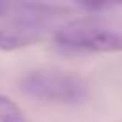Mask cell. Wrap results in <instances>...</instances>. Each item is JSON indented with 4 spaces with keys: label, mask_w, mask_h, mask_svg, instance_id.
I'll return each instance as SVG.
<instances>
[{
    "label": "cell",
    "mask_w": 122,
    "mask_h": 122,
    "mask_svg": "<svg viewBox=\"0 0 122 122\" xmlns=\"http://www.w3.org/2000/svg\"><path fill=\"white\" fill-rule=\"evenodd\" d=\"M20 90L47 102L72 104L86 95V84L77 74L59 68H34L20 79Z\"/></svg>",
    "instance_id": "cell-1"
},
{
    "label": "cell",
    "mask_w": 122,
    "mask_h": 122,
    "mask_svg": "<svg viewBox=\"0 0 122 122\" xmlns=\"http://www.w3.org/2000/svg\"><path fill=\"white\" fill-rule=\"evenodd\" d=\"M54 40L66 50L122 52V32L108 27L97 18H81L54 30Z\"/></svg>",
    "instance_id": "cell-2"
},
{
    "label": "cell",
    "mask_w": 122,
    "mask_h": 122,
    "mask_svg": "<svg viewBox=\"0 0 122 122\" xmlns=\"http://www.w3.org/2000/svg\"><path fill=\"white\" fill-rule=\"evenodd\" d=\"M29 13L16 16L9 23L0 27V49L16 50L29 47L45 38L47 23H43V13H36V5H27Z\"/></svg>",
    "instance_id": "cell-3"
},
{
    "label": "cell",
    "mask_w": 122,
    "mask_h": 122,
    "mask_svg": "<svg viewBox=\"0 0 122 122\" xmlns=\"http://www.w3.org/2000/svg\"><path fill=\"white\" fill-rule=\"evenodd\" d=\"M0 122H27L22 108L4 93H0Z\"/></svg>",
    "instance_id": "cell-4"
},
{
    "label": "cell",
    "mask_w": 122,
    "mask_h": 122,
    "mask_svg": "<svg viewBox=\"0 0 122 122\" xmlns=\"http://www.w3.org/2000/svg\"><path fill=\"white\" fill-rule=\"evenodd\" d=\"M2 11H4V5H2V4H0V15H2Z\"/></svg>",
    "instance_id": "cell-5"
}]
</instances>
